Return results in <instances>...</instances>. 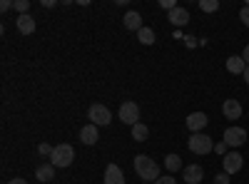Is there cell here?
<instances>
[{
	"label": "cell",
	"mask_w": 249,
	"mask_h": 184,
	"mask_svg": "<svg viewBox=\"0 0 249 184\" xmlns=\"http://www.w3.org/2000/svg\"><path fill=\"white\" fill-rule=\"evenodd\" d=\"M135 172H137V177L144 179V182H157V179H160L157 162L150 159L147 154H137V157H135Z\"/></svg>",
	"instance_id": "6da1fadb"
},
{
	"label": "cell",
	"mask_w": 249,
	"mask_h": 184,
	"mask_svg": "<svg viewBox=\"0 0 249 184\" xmlns=\"http://www.w3.org/2000/svg\"><path fill=\"white\" fill-rule=\"evenodd\" d=\"M187 147H190V152H195V154H210L214 150V142H212V137H207L204 132H195L190 137V142H187Z\"/></svg>",
	"instance_id": "7a4b0ae2"
},
{
	"label": "cell",
	"mask_w": 249,
	"mask_h": 184,
	"mask_svg": "<svg viewBox=\"0 0 249 184\" xmlns=\"http://www.w3.org/2000/svg\"><path fill=\"white\" fill-rule=\"evenodd\" d=\"M75 159V150L70 145H57L50 154V165L53 167H70Z\"/></svg>",
	"instance_id": "3957f363"
},
{
	"label": "cell",
	"mask_w": 249,
	"mask_h": 184,
	"mask_svg": "<svg viewBox=\"0 0 249 184\" xmlns=\"http://www.w3.org/2000/svg\"><path fill=\"white\" fill-rule=\"evenodd\" d=\"M88 117L92 119L95 127H105V125H110V122H112V115H110V110L105 105H92L90 112H88Z\"/></svg>",
	"instance_id": "277c9868"
},
{
	"label": "cell",
	"mask_w": 249,
	"mask_h": 184,
	"mask_svg": "<svg viewBox=\"0 0 249 184\" xmlns=\"http://www.w3.org/2000/svg\"><path fill=\"white\" fill-rule=\"evenodd\" d=\"M117 115H120V119L124 122V125L135 127V125H137V119H140V107L135 105V102H122Z\"/></svg>",
	"instance_id": "5b68a950"
},
{
	"label": "cell",
	"mask_w": 249,
	"mask_h": 184,
	"mask_svg": "<svg viewBox=\"0 0 249 184\" xmlns=\"http://www.w3.org/2000/svg\"><path fill=\"white\" fill-rule=\"evenodd\" d=\"M222 142H227V147H242L244 142H247V130H242V127H227L224 130V139Z\"/></svg>",
	"instance_id": "8992f818"
},
{
	"label": "cell",
	"mask_w": 249,
	"mask_h": 184,
	"mask_svg": "<svg viewBox=\"0 0 249 184\" xmlns=\"http://www.w3.org/2000/svg\"><path fill=\"white\" fill-rule=\"evenodd\" d=\"M222 165H224V172L227 174H237L239 169H242V165H244V157L239 154V152H227L224 154V162H222Z\"/></svg>",
	"instance_id": "52a82bcc"
},
{
	"label": "cell",
	"mask_w": 249,
	"mask_h": 184,
	"mask_svg": "<svg viewBox=\"0 0 249 184\" xmlns=\"http://www.w3.org/2000/svg\"><path fill=\"white\" fill-rule=\"evenodd\" d=\"M182 179H184V184H199L204 179V169L199 165H190L182 169Z\"/></svg>",
	"instance_id": "ba28073f"
},
{
	"label": "cell",
	"mask_w": 249,
	"mask_h": 184,
	"mask_svg": "<svg viewBox=\"0 0 249 184\" xmlns=\"http://www.w3.org/2000/svg\"><path fill=\"white\" fill-rule=\"evenodd\" d=\"M207 122H210V119H207L204 112H192L190 117H187V127H190V132L195 134V132H202L207 127Z\"/></svg>",
	"instance_id": "9c48e42d"
},
{
	"label": "cell",
	"mask_w": 249,
	"mask_h": 184,
	"mask_svg": "<svg viewBox=\"0 0 249 184\" xmlns=\"http://www.w3.org/2000/svg\"><path fill=\"white\" fill-rule=\"evenodd\" d=\"M222 112H224L227 119H239V117H242V105H239V100H224Z\"/></svg>",
	"instance_id": "30bf717a"
},
{
	"label": "cell",
	"mask_w": 249,
	"mask_h": 184,
	"mask_svg": "<svg viewBox=\"0 0 249 184\" xmlns=\"http://www.w3.org/2000/svg\"><path fill=\"white\" fill-rule=\"evenodd\" d=\"M167 20H170L175 28H182V25L190 23V13H187L184 8H175V10H170V17Z\"/></svg>",
	"instance_id": "8fae6325"
},
{
	"label": "cell",
	"mask_w": 249,
	"mask_h": 184,
	"mask_svg": "<svg viewBox=\"0 0 249 184\" xmlns=\"http://www.w3.org/2000/svg\"><path fill=\"white\" fill-rule=\"evenodd\" d=\"M124 20V28H127V30H135V33H140L144 25H142V15L137 13V10H130L127 15H124L122 17Z\"/></svg>",
	"instance_id": "7c38bea8"
},
{
	"label": "cell",
	"mask_w": 249,
	"mask_h": 184,
	"mask_svg": "<svg viewBox=\"0 0 249 184\" xmlns=\"http://www.w3.org/2000/svg\"><path fill=\"white\" fill-rule=\"evenodd\" d=\"M105 184H124V174L117 165H107L105 169Z\"/></svg>",
	"instance_id": "4fadbf2b"
},
{
	"label": "cell",
	"mask_w": 249,
	"mask_h": 184,
	"mask_svg": "<svg viewBox=\"0 0 249 184\" xmlns=\"http://www.w3.org/2000/svg\"><path fill=\"white\" fill-rule=\"evenodd\" d=\"M80 139L85 142V145H97L100 134H97V127L92 125V122H90V125H85V127L80 130Z\"/></svg>",
	"instance_id": "5bb4252c"
},
{
	"label": "cell",
	"mask_w": 249,
	"mask_h": 184,
	"mask_svg": "<svg viewBox=\"0 0 249 184\" xmlns=\"http://www.w3.org/2000/svg\"><path fill=\"white\" fill-rule=\"evenodd\" d=\"M18 30L23 33V35L35 33V17H30V15H18Z\"/></svg>",
	"instance_id": "9a60e30c"
},
{
	"label": "cell",
	"mask_w": 249,
	"mask_h": 184,
	"mask_svg": "<svg viewBox=\"0 0 249 184\" xmlns=\"http://www.w3.org/2000/svg\"><path fill=\"white\" fill-rule=\"evenodd\" d=\"M227 70H230L232 75H244V70H247V63H244L242 57L232 55L230 60H227Z\"/></svg>",
	"instance_id": "2e32d148"
},
{
	"label": "cell",
	"mask_w": 249,
	"mask_h": 184,
	"mask_svg": "<svg viewBox=\"0 0 249 184\" xmlns=\"http://www.w3.org/2000/svg\"><path fill=\"white\" fill-rule=\"evenodd\" d=\"M55 177V167L53 165H40L37 169H35V179L37 182H50Z\"/></svg>",
	"instance_id": "e0dca14e"
},
{
	"label": "cell",
	"mask_w": 249,
	"mask_h": 184,
	"mask_svg": "<svg viewBox=\"0 0 249 184\" xmlns=\"http://www.w3.org/2000/svg\"><path fill=\"white\" fill-rule=\"evenodd\" d=\"M137 40H140L142 45H155L157 37H155V30H152V28H142V30L137 33Z\"/></svg>",
	"instance_id": "ac0fdd59"
},
{
	"label": "cell",
	"mask_w": 249,
	"mask_h": 184,
	"mask_svg": "<svg viewBox=\"0 0 249 184\" xmlns=\"http://www.w3.org/2000/svg\"><path fill=\"white\" fill-rule=\"evenodd\" d=\"M150 137V130H147V125H142V122H137V125L132 127V139L135 142H144Z\"/></svg>",
	"instance_id": "d6986e66"
},
{
	"label": "cell",
	"mask_w": 249,
	"mask_h": 184,
	"mask_svg": "<svg viewBox=\"0 0 249 184\" xmlns=\"http://www.w3.org/2000/svg\"><path fill=\"white\" fill-rule=\"evenodd\" d=\"M164 167H167L170 172L184 169V167H182V157H179V154H167V157H164Z\"/></svg>",
	"instance_id": "ffe728a7"
},
{
	"label": "cell",
	"mask_w": 249,
	"mask_h": 184,
	"mask_svg": "<svg viewBox=\"0 0 249 184\" xmlns=\"http://www.w3.org/2000/svg\"><path fill=\"white\" fill-rule=\"evenodd\" d=\"M199 10H204V13L219 10V0H199Z\"/></svg>",
	"instance_id": "44dd1931"
},
{
	"label": "cell",
	"mask_w": 249,
	"mask_h": 184,
	"mask_svg": "<svg viewBox=\"0 0 249 184\" xmlns=\"http://www.w3.org/2000/svg\"><path fill=\"white\" fill-rule=\"evenodd\" d=\"M15 10L20 13V15H28V10H30V3H28V0H15Z\"/></svg>",
	"instance_id": "7402d4cb"
},
{
	"label": "cell",
	"mask_w": 249,
	"mask_h": 184,
	"mask_svg": "<svg viewBox=\"0 0 249 184\" xmlns=\"http://www.w3.org/2000/svg\"><path fill=\"white\" fill-rule=\"evenodd\" d=\"M239 20H242V23L249 28V5H244V8L239 10Z\"/></svg>",
	"instance_id": "603a6c76"
},
{
	"label": "cell",
	"mask_w": 249,
	"mask_h": 184,
	"mask_svg": "<svg viewBox=\"0 0 249 184\" xmlns=\"http://www.w3.org/2000/svg\"><path fill=\"white\" fill-rule=\"evenodd\" d=\"M214 184H230V174H227V172L217 174V177H214Z\"/></svg>",
	"instance_id": "cb8c5ba5"
},
{
	"label": "cell",
	"mask_w": 249,
	"mask_h": 184,
	"mask_svg": "<svg viewBox=\"0 0 249 184\" xmlns=\"http://www.w3.org/2000/svg\"><path fill=\"white\" fill-rule=\"evenodd\" d=\"M160 5L164 8V10H175L177 5H175V0H160Z\"/></svg>",
	"instance_id": "d4e9b609"
},
{
	"label": "cell",
	"mask_w": 249,
	"mask_h": 184,
	"mask_svg": "<svg viewBox=\"0 0 249 184\" xmlns=\"http://www.w3.org/2000/svg\"><path fill=\"white\" fill-rule=\"evenodd\" d=\"M53 150H55V147H50V145H45V142H43V145H40V147H37V152H40V154H53Z\"/></svg>",
	"instance_id": "484cf974"
},
{
	"label": "cell",
	"mask_w": 249,
	"mask_h": 184,
	"mask_svg": "<svg viewBox=\"0 0 249 184\" xmlns=\"http://www.w3.org/2000/svg\"><path fill=\"white\" fill-rule=\"evenodd\" d=\"M227 150H230V147H227V142H219V145H214V152H217V154H227Z\"/></svg>",
	"instance_id": "4316f807"
},
{
	"label": "cell",
	"mask_w": 249,
	"mask_h": 184,
	"mask_svg": "<svg viewBox=\"0 0 249 184\" xmlns=\"http://www.w3.org/2000/svg\"><path fill=\"white\" fill-rule=\"evenodd\" d=\"M155 184H177V179L175 177H160Z\"/></svg>",
	"instance_id": "83f0119b"
},
{
	"label": "cell",
	"mask_w": 249,
	"mask_h": 184,
	"mask_svg": "<svg viewBox=\"0 0 249 184\" xmlns=\"http://www.w3.org/2000/svg\"><path fill=\"white\" fill-rule=\"evenodd\" d=\"M10 8H13L10 0H3V3H0V10H3V13H5V10H10Z\"/></svg>",
	"instance_id": "f1b7e54d"
},
{
	"label": "cell",
	"mask_w": 249,
	"mask_h": 184,
	"mask_svg": "<svg viewBox=\"0 0 249 184\" xmlns=\"http://www.w3.org/2000/svg\"><path fill=\"white\" fill-rule=\"evenodd\" d=\"M242 60H244V63H247V65H249V45H247V48H244V52H242Z\"/></svg>",
	"instance_id": "f546056e"
},
{
	"label": "cell",
	"mask_w": 249,
	"mask_h": 184,
	"mask_svg": "<svg viewBox=\"0 0 249 184\" xmlns=\"http://www.w3.org/2000/svg\"><path fill=\"white\" fill-rule=\"evenodd\" d=\"M8 184H28V182H25V179H20V177H15V179H10Z\"/></svg>",
	"instance_id": "4dcf8cb0"
},
{
	"label": "cell",
	"mask_w": 249,
	"mask_h": 184,
	"mask_svg": "<svg viewBox=\"0 0 249 184\" xmlns=\"http://www.w3.org/2000/svg\"><path fill=\"white\" fill-rule=\"evenodd\" d=\"M244 80H247V85H249V65H247V70H244Z\"/></svg>",
	"instance_id": "1f68e13d"
}]
</instances>
